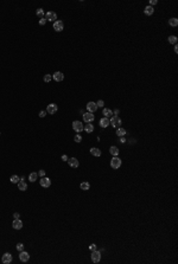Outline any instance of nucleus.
<instances>
[{"mask_svg":"<svg viewBox=\"0 0 178 264\" xmlns=\"http://www.w3.org/2000/svg\"><path fill=\"white\" fill-rule=\"evenodd\" d=\"M121 123H122V121H121V119H120L119 116H112L111 120H109V124H111L113 128H119L120 126H121Z\"/></svg>","mask_w":178,"mask_h":264,"instance_id":"obj_1","label":"nucleus"},{"mask_svg":"<svg viewBox=\"0 0 178 264\" xmlns=\"http://www.w3.org/2000/svg\"><path fill=\"white\" fill-rule=\"evenodd\" d=\"M121 159L120 158H118V157H113V159L111 160V167L112 168H114V169H118V168H120V166H121Z\"/></svg>","mask_w":178,"mask_h":264,"instance_id":"obj_2","label":"nucleus"},{"mask_svg":"<svg viewBox=\"0 0 178 264\" xmlns=\"http://www.w3.org/2000/svg\"><path fill=\"white\" fill-rule=\"evenodd\" d=\"M92 262L93 263H99V262L101 261V252L97 251V250H95V251H92Z\"/></svg>","mask_w":178,"mask_h":264,"instance_id":"obj_3","label":"nucleus"},{"mask_svg":"<svg viewBox=\"0 0 178 264\" xmlns=\"http://www.w3.org/2000/svg\"><path fill=\"white\" fill-rule=\"evenodd\" d=\"M83 120H84L86 123H90L95 120V115L93 113H88V111H87V113L83 114Z\"/></svg>","mask_w":178,"mask_h":264,"instance_id":"obj_4","label":"nucleus"},{"mask_svg":"<svg viewBox=\"0 0 178 264\" xmlns=\"http://www.w3.org/2000/svg\"><path fill=\"white\" fill-rule=\"evenodd\" d=\"M83 127H84V126H83V123L80 122V121H74V122H73V129H74L76 133L82 132Z\"/></svg>","mask_w":178,"mask_h":264,"instance_id":"obj_5","label":"nucleus"},{"mask_svg":"<svg viewBox=\"0 0 178 264\" xmlns=\"http://www.w3.org/2000/svg\"><path fill=\"white\" fill-rule=\"evenodd\" d=\"M63 28H64V24H63L62 20H56L54 23V30L56 32H61V31H63Z\"/></svg>","mask_w":178,"mask_h":264,"instance_id":"obj_6","label":"nucleus"},{"mask_svg":"<svg viewBox=\"0 0 178 264\" xmlns=\"http://www.w3.org/2000/svg\"><path fill=\"white\" fill-rule=\"evenodd\" d=\"M57 110H58V107H57V104H55V103L48 104V108H46V113H48V114H51V115H54V114L57 113Z\"/></svg>","mask_w":178,"mask_h":264,"instance_id":"obj_7","label":"nucleus"},{"mask_svg":"<svg viewBox=\"0 0 178 264\" xmlns=\"http://www.w3.org/2000/svg\"><path fill=\"white\" fill-rule=\"evenodd\" d=\"M45 19H46V20H49V22H54V23H55L56 20H57V14H56L54 11H49V12L45 14Z\"/></svg>","mask_w":178,"mask_h":264,"instance_id":"obj_8","label":"nucleus"},{"mask_svg":"<svg viewBox=\"0 0 178 264\" xmlns=\"http://www.w3.org/2000/svg\"><path fill=\"white\" fill-rule=\"evenodd\" d=\"M39 184L42 187L48 188V187H50V185H51V180H50L49 178H46V177H43V178L39 180Z\"/></svg>","mask_w":178,"mask_h":264,"instance_id":"obj_9","label":"nucleus"},{"mask_svg":"<svg viewBox=\"0 0 178 264\" xmlns=\"http://www.w3.org/2000/svg\"><path fill=\"white\" fill-rule=\"evenodd\" d=\"M1 262H3L4 264H10L11 262H12V255H11L10 252L4 253L3 257H1Z\"/></svg>","mask_w":178,"mask_h":264,"instance_id":"obj_10","label":"nucleus"},{"mask_svg":"<svg viewBox=\"0 0 178 264\" xmlns=\"http://www.w3.org/2000/svg\"><path fill=\"white\" fill-rule=\"evenodd\" d=\"M87 110H88V113H95L97 110V105H96L95 102H88L87 103Z\"/></svg>","mask_w":178,"mask_h":264,"instance_id":"obj_11","label":"nucleus"},{"mask_svg":"<svg viewBox=\"0 0 178 264\" xmlns=\"http://www.w3.org/2000/svg\"><path fill=\"white\" fill-rule=\"evenodd\" d=\"M67 162L69 163V166L73 167V168H77V167L80 166V162H78V160H77L76 158H70V159H68Z\"/></svg>","mask_w":178,"mask_h":264,"instance_id":"obj_12","label":"nucleus"},{"mask_svg":"<svg viewBox=\"0 0 178 264\" xmlns=\"http://www.w3.org/2000/svg\"><path fill=\"white\" fill-rule=\"evenodd\" d=\"M52 80H55L56 82H62L64 80V75L62 74L61 71H56L55 74L52 75Z\"/></svg>","mask_w":178,"mask_h":264,"instance_id":"obj_13","label":"nucleus"},{"mask_svg":"<svg viewBox=\"0 0 178 264\" xmlns=\"http://www.w3.org/2000/svg\"><path fill=\"white\" fill-rule=\"evenodd\" d=\"M19 259L22 262H29V259H30V255H29V252H26V251H20V253H19Z\"/></svg>","mask_w":178,"mask_h":264,"instance_id":"obj_14","label":"nucleus"},{"mask_svg":"<svg viewBox=\"0 0 178 264\" xmlns=\"http://www.w3.org/2000/svg\"><path fill=\"white\" fill-rule=\"evenodd\" d=\"M12 226L13 229H15V230H20L23 227V221L20 220V219H14L12 223Z\"/></svg>","mask_w":178,"mask_h":264,"instance_id":"obj_15","label":"nucleus"},{"mask_svg":"<svg viewBox=\"0 0 178 264\" xmlns=\"http://www.w3.org/2000/svg\"><path fill=\"white\" fill-rule=\"evenodd\" d=\"M108 126H109V120H108L107 117H102L101 120H100V127H102V128H107Z\"/></svg>","mask_w":178,"mask_h":264,"instance_id":"obj_16","label":"nucleus"},{"mask_svg":"<svg viewBox=\"0 0 178 264\" xmlns=\"http://www.w3.org/2000/svg\"><path fill=\"white\" fill-rule=\"evenodd\" d=\"M109 153L112 154V155H113V157H118V155H119V148L117 147V146H112L111 148H109Z\"/></svg>","mask_w":178,"mask_h":264,"instance_id":"obj_17","label":"nucleus"},{"mask_svg":"<svg viewBox=\"0 0 178 264\" xmlns=\"http://www.w3.org/2000/svg\"><path fill=\"white\" fill-rule=\"evenodd\" d=\"M18 188H19V191H23V192H24V191L28 190V184H26L24 180L19 181V182H18Z\"/></svg>","mask_w":178,"mask_h":264,"instance_id":"obj_18","label":"nucleus"},{"mask_svg":"<svg viewBox=\"0 0 178 264\" xmlns=\"http://www.w3.org/2000/svg\"><path fill=\"white\" fill-rule=\"evenodd\" d=\"M102 114H103V117H112L113 116V111L111 110V109H108V108H103V110H102Z\"/></svg>","mask_w":178,"mask_h":264,"instance_id":"obj_19","label":"nucleus"},{"mask_svg":"<svg viewBox=\"0 0 178 264\" xmlns=\"http://www.w3.org/2000/svg\"><path fill=\"white\" fill-rule=\"evenodd\" d=\"M83 130H84V132L86 133H93L94 132V126H93L92 123H87L86 124V127H83Z\"/></svg>","mask_w":178,"mask_h":264,"instance_id":"obj_20","label":"nucleus"},{"mask_svg":"<svg viewBox=\"0 0 178 264\" xmlns=\"http://www.w3.org/2000/svg\"><path fill=\"white\" fill-rule=\"evenodd\" d=\"M90 154L94 155V157H100V155H101V151H100L99 148L93 147V148H90Z\"/></svg>","mask_w":178,"mask_h":264,"instance_id":"obj_21","label":"nucleus"},{"mask_svg":"<svg viewBox=\"0 0 178 264\" xmlns=\"http://www.w3.org/2000/svg\"><path fill=\"white\" fill-rule=\"evenodd\" d=\"M144 12H145V14H146V15H152V14H153V12H154V8H153L152 6H150V5H148V6L145 7Z\"/></svg>","mask_w":178,"mask_h":264,"instance_id":"obj_22","label":"nucleus"},{"mask_svg":"<svg viewBox=\"0 0 178 264\" xmlns=\"http://www.w3.org/2000/svg\"><path fill=\"white\" fill-rule=\"evenodd\" d=\"M37 179H38V173L32 172V173H30V174H29V180H30L31 182H34Z\"/></svg>","mask_w":178,"mask_h":264,"instance_id":"obj_23","label":"nucleus"},{"mask_svg":"<svg viewBox=\"0 0 178 264\" xmlns=\"http://www.w3.org/2000/svg\"><path fill=\"white\" fill-rule=\"evenodd\" d=\"M80 187H81V190H83V191H88L89 188H90V184L87 182V181H83V182H81Z\"/></svg>","mask_w":178,"mask_h":264,"instance_id":"obj_24","label":"nucleus"},{"mask_svg":"<svg viewBox=\"0 0 178 264\" xmlns=\"http://www.w3.org/2000/svg\"><path fill=\"white\" fill-rule=\"evenodd\" d=\"M126 134V129H123V128H121V127H119L118 128V130H117V135L119 136V138H121V136H123Z\"/></svg>","mask_w":178,"mask_h":264,"instance_id":"obj_25","label":"nucleus"},{"mask_svg":"<svg viewBox=\"0 0 178 264\" xmlns=\"http://www.w3.org/2000/svg\"><path fill=\"white\" fill-rule=\"evenodd\" d=\"M169 25H170V26H173V27H175V26H177V25H178V19L177 18H171L169 20Z\"/></svg>","mask_w":178,"mask_h":264,"instance_id":"obj_26","label":"nucleus"},{"mask_svg":"<svg viewBox=\"0 0 178 264\" xmlns=\"http://www.w3.org/2000/svg\"><path fill=\"white\" fill-rule=\"evenodd\" d=\"M167 40H169V43H170V44H175V45H176V44H177L178 38L176 37V36H170L169 39H167Z\"/></svg>","mask_w":178,"mask_h":264,"instance_id":"obj_27","label":"nucleus"},{"mask_svg":"<svg viewBox=\"0 0 178 264\" xmlns=\"http://www.w3.org/2000/svg\"><path fill=\"white\" fill-rule=\"evenodd\" d=\"M10 180H11V182H12V184H18V182H19V177H18V175H12Z\"/></svg>","mask_w":178,"mask_h":264,"instance_id":"obj_28","label":"nucleus"},{"mask_svg":"<svg viewBox=\"0 0 178 264\" xmlns=\"http://www.w3.org/2000/svg\"><path fill=\"white\" fill-rule=\"evenodd\" d=\"M36 14H37L38 17H40V19L43 18V15H44V11H43V8H38L37 11H36Z\"/></svg>","mask_w":178,"mask_h":264,"instance_id":"obj_29","label":"nucleus"},{"mask_svg":"<svg viewBox=\"0 0 178 264\" xmlns=\"http://www.w3.org/2000/svg\"><path fill=\"white\" fill-rule=\"evenodd\" d=\"M43 80H44V82H46V83H48V82H50V81L52 80V75H49V74L45 75Z\"/></svg>","mask_w":178,"mask_h":264,"instance_id":"obj_30","label":"nucleus"},{"mask_svg":"<svg viewBox=\"0 0 178 264\" xmlns=\"http://www.w3.org/2000/svg\"><path fill=\"white\" fill-rule=\"evenodd\" d=\"M74 140H75V142L80 143V142L82 141V136H81L80 134H76V135H75V138H74Z\"/></svg>","mask_w":178,"mask_h":264,"instance_id":"obj_31","label":"nucleus"},{"mask_svg":"<svg viewBox=\"0 0 178 264\" xmlns=\"http://www.w3.org/2000/svg\"><path fill=\"white\" fill-rule=\"evenodd\" d=\"M96 105H97V108H104V102L102 101V100H99V101L96 102Z\"/></svg>","mask_w":178,"mask_h":264,"instance_id":"obj_32","label":"nucleus"},{"mask_svg":"<svg viewBox=\"0 0 178 264\" xmlns=\"http://www.w3.org/2000/svg\"><path fill=\"white\" fill-rule=\"evenodd\" d=\"M17 250H18L19 252L23 251V250H24V244H23V243H18V244H17Z\"/></svg>","mask_w":178,"mask_h":264,"instance_id":"obj_33","label":"nucleus"},{"mask_svg":"<svg viewBox=\"0 0 178 264\" xmlns=\"http://www.w3.org/2000/svg\"><path fill=\"white\" fill-rule=\"evenodd\" d=\"M89 250H90V251H95V250H97L96 244H94V243H93V244H90V245H89Z\"/></svg>","mask_w":178,"mask_h":264,"instance_id":"obj_34","label":"nucleus"},{"mask_svg":"<svg viewBox=\"0 0 178 264\" xmlns=\"http://www.w3.org/2000/svg\"><path fill=\"white\" fill-rule=\"evenodd\" d=\"M46 24V19L45 18H42L39 20V25H42V26H43V25H45Z\"/></svg>","mask_w":178,"mask_h":264,"instance_id":"obj_35","label":"nucleus"},{"mask_svg":"<svg viewBox=\"0 0 178 264\" xmlns=\"http://www.w3.org/2000/svg\"><path fill=\"white\" fill-rule=\"evenodd\" d=\"M38 175H39V177H42V178H43L44 175H45V171H43V169H40V171H39V173H38Z\"/></svg>","mask_w":178,"mask_h":264,"instance_id":"obj_36","label":"nucleus"},{"mask_svg":"<svg viewBox=\"0 0 178 264\" xmlns=\"http://www.w3.org/2000/svg\"><path fill=\"white\" fill-rule=\"evenodd\" d=\"M45 115H46V110H42L39 113V117H44Z\"/></svg>","mask_w":178,"mask_h":264,"instance_id":"obj_37","label":"nucleus"},{"mask_svg":"<svg viewBox=\"0 0 178 264\" xmlns=\"http://www.w3.org/2000/svg\"><path fill=\"white\" fill-rule=\"evenodd\" d=\"M157 3H158L157 0H151V1H150V6H152V7H153V5H156Z\"/></svg>","mask_w":178,"mask_h":264,"instance_id":"obj_38","label":"nucleus"},{"mask_svg":"<svg viewBox=\"0 0 178 264\" xmlns=\"http://www.w3.org/2000/svg\"><path fill=\"white\" fill-rule=\"evenodd\" d=\"M13 217H14L15 219H19V217H20V216H19V213H18V212H15L14 214H13Z\"/></svg>","mask_w":178,"mask_h":264,"instance_id":"obj_39","label":"nucleus"},{"mask_svg":"<svg viewBox=\"0 0 178 264\" xmlns=\"http://www.w3.org/2000/svg\"><path fill=\"white\" fill-rule=\"evenodd\" d=\"M68 159H69V158H68L67 155H62V160H63V161H68Z\"/></svg>","mask_w":178,"mask_h":264,"instance_id":"obj_40","label":"nucleus"},{"mask_svg":"<svg viewBox=\"0 0 178 264\" xmlns=\"http://www.w3.org/2000/svg\"><path fill=\"white\" fill-rule=\"evenodd\" d=\"M120 142H121V143H125V142H126L125 138H122V136H121V138H120Z\"/></svg>","mask_w":178,"mask_h":264,"instance_id":"obj_41","label":"nucleus"},{"mask_svg":"<svg viewBox=\"0 0 178 264\" xmlns=\"http://www.w3.org/2000/svg\"><path fill=\"white\" fill-rule=\"evenodd\" d=\"M173 50H175V52L177 53V52H178V46H177V45H175V49H173Z\"/></svg>","mask_w":178,"mask_h":264,"instance_id":"obj_42","label":"nucleus"}]
</instances>
